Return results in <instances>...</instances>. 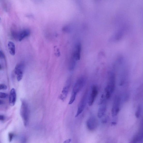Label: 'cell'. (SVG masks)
Listing matches in <instances>:
<instances>
[{
    "label": "cell",
    "instance_id": "25",
    "mask_svg": "<svg viewBox=\"0 0 143 143\" xmlns=\"http://www.w3.org/2000/svg\"><path fill=\"white\" fill-rule=\"evenodd\" d=\"M2 68L1 66L0 65V69H1Z\"/></svg>",
    "mask_w": 143,
    "mask_h": 143
},
{
    "label": "cell",
    "instance_id": "15",
    "mask_svg": "<svg viewBox=\"0 0 143 143\" xmlns=\"http://www.w3.org/2000/svg\"><path fill=\"white\" fill-rule=\"evenodd\" d=\"M8 45L10 53L12 55H14L15 54V47L14 44L12 41H9Z\"/></svg>",
    "mask_w": 143,
    "mask_h": 143
},
{
    "label": "cell",
    "instance_id": "24",
    "mask_svg": "<svg viewBox=\"0 0 143 143\" xmlns=\"http://www.w3.org/2000/svg\"><path fill=\"white\" fill-rule=\"evenodd\" d=\"M112 124L114 125H116V123L115 122H113L112 123Z\"/></svg>",
    "mask_w": 143,
    "mask_h": 143
},
{
    "label": "cell",
    "instance_id": "13",
    "mask_svg": "<svg viewBox=\"0 0 143 143\" xmlns=\"http://www.w3.org/2000/svg\"><path fill=\"white\" fill-rule=\"evenodd\" d=\"M30 34V31L29 29L23 30L19 33L18 40L19 41H22L24 38L28 37Z\"/></svg>",
    "mask_w": 143,
    "mask_h": 143
},
{
    "label": "cell",
    "instance_id": "5",
    "mask_svg": "<svg viewBox=\"0 0 143 143\" xmlns=\"http://www.w3.org/2000/svg\"><path fill=\"white\" fill-rule=\"evenodd\" d=\"M121 99L118 96L115 97L114 100L111 113L113 117H116L119 112L120 110Z\"/></svg>",
    "mask_w": 143,
    "mask_h": 143
},
{
    "label": "cell",
    "instance_id": "16",
    "mask_svg": "<svg viewBox=\"0 0 143 143\" xmlns=\"http://www.w3.org/2000/svg\"><path fill=\"white\" fill-rule=\"evenodd\" d=\"M141 111V107L140 105L138 106L135 113V116L137 118L140 117Z\"/></svg>",
    "mask_w": 143,
    "mask_h": 143
},
{
    "label": "cell",
    "instance_id": "3",
    "mask_svg": "<svg viewBox=\"0 0 143 143\" xmlns=\"http://www.w3.org/2000/svg\"><path fill=\"white\" fill-rule=\"evenodd\" d=\"M88 90H86L82 97L78 106L77 112L76 115V117H77L81 114L84 110L88 100Z\"/></svg>",
    "mask_w": 143,
    "mask_h": 143
},
{
    "label": "cell",
    "instance_id": "1",
    "mask_svg": "<svg viewBox=\"0 0 143 143\" xmlns=\"http://www.w3.org/2000/svg\"><path fill=\"white\" fill-rule=\"evenodd\" d=\"M86 82V79L83 77L80 78L77 81L73 87L69 104H71L74 103L77 95L84 87Z\"/></svg>",
    "mask_w": 143,
    "mask_h": 143
},
{
    "label": "cell",
    "instance_id": "17",
    "mask_svg": "<svg viewBox=\"0 0 143 143\" xmlns=\"http://www.w3.org/2000/svg\"><path fill=\"white\" fill-rule=\"evenodd\" d=\"M7 94L4 93L0 92V98L5 99L8 97Z\"/></svg>",
    "mask_w": 143,
    "mask_h": 143
},
{
    "label": "cell",
    "instance_id": "22",
    "mask_svg": "<svg viewBox=\"0 0 143 143\" xmlns=\"http://www.w3.org/2000/svg\"><path fill=\"white\" fill-rule=\"evenodd\" d=\"M71 141V139H69L65 141L64 142V143H70Z\"/></svg>",
    "mask_w": 143,
    "mask_h": 143
},
{
    "label": "cell",
    "instance_id": "6",
    "mask_svg": "<svg viewBox=\"0 0 143 143\" xmlns=\"http://www.w3.org/2000/svg\"><path fill=\"white\" fill-rule=\"evenodd\" d=\"M98 91L97 87L95 85L92 86L91 91L88 97V103L89 106H92L95 101L98 94Z\"/></svg>",
    "mask_w": 143,
    "mask_h": 143
},
{
    "label": "cell",
    "instance_id": "26",
    "mask_svg": "<svg viewBox=\"0 0 143 143\" xmlns=\"http://www.w3.org/2000/svg\"><path fill=\"white\" fill-rule=\"evenodd\" d=\"M0 20H1V18H0Z\"/></svg>",
    "mask_w": 143,
    "mask_h": 143
},
{
    "label": "cell",
    "instance_id": "4",
    "mask_svg": "<svg viewBox=\"0 0 143 143\" xmlns=\"http://www.w3.org/2000/svg\"><path fill=\"white\" fill-rule=\"evenodd\" d=\"M108 83L106 89L109 90L112 94L114 91L116 86V77L113 72L109 73Z\"/></svg>",
    "mask_w": 143,
    "mask_h": 143
},
{
    "label": "cell",
    "instance_id": "11",
    "mask_svg": "<svg viewBox=\"0 0 143 143\" xmlns=\"http://www.w3.org/2000/svg\"><path fill=\"white\" fill-rule=\"evenodd\" d=\"M16 94L15 89L12 88L10 90L9 95V103L10 106H14L16 101Z\"/></svg>",
    "mask_w": 143,
    "mask_h": 143
},
{
    "label": "cell",
    "instance_id": "20",
    "mask_svg": "<svg viewBox=\"0 0 143 143\" xmlns=\"http://www.w3.org/2000/svg\"><path fill=\"white\" fill-rule=\"evenodd\" d=\"M5 56L4 54L1 51H0V58H4Z\"/></svg>",
    "mask_w": 143,
    "mask_h": 143
},
{
    "label": "cell",
    "instance_id": "12",
    "mask_svg": "<svg viewBox=\"0 0 143 143\" xmlns=\"http://www.w3.org/2000/svg\"><path fill=\"white\" fill-rule=\"evenodd\" d=\"M24 65L22 63L17 64L15 69V72L17 76H23Z\"/></svg>",
    "mask_w": 143,
    "mask_h": 143
},
{
    "label": "cell",
    "instance_id": "19",
    "mask_svg": "<svg viewBox=\"0 0 143 143\" xmlns=\"http://www.w3.org/2000/svg\"><path fill=\"white\" fill-rule=\"evenodd\" d=\"M14 137V134L12 133H10L9 134V139L10 142L12 141Z\"/></svg>",
    "mask_w": 143,
    "mask_h": 143
},
{
    "label": "cell",
    "instance_id": "18",
    "mask_svg": "<svg viewBox=\"0 0 143 143\" xmlns=\"http://www.w3.org/2000/svg\"><path fill=\"white\" fill-rule=\"evenodd\" d=\"M7 88V86L5 85L0 84V90H6Z\"/></svg>",
    "mask_w": 143,
    "mask_h": 143
},
{
    "label": "cell",
    "instance_id": "7",
    "mask_svg": "<svg viewBox=\"0 0 143 143\" xmlns=\"http://www.w3.org/2000/svg\"><path fill=\"white\" fill-rule=\"evenodd\" d=\"M71 79H69L66 82L62 90L61 94L60 96V99L62 101H64L67 97L71 85Z\"/></svg>",
    "mask_w": 143,
    "mask_h": 143
},
{
    "label": "cell",
    "instance_id": "8",
    "mask_svg": "<svg viewBox=\"0 0 143 143\" xmlns=\"http://www.w3.org/2000/svg\"><path fill=\"white\" fill-rule=\"evenodd\" d=\"M87 128L91 131H93L96 130L98 126V123L96 118L94 117H90L87 121Z\"/></svg>",
    "mask_w": 143,
    "mask_h": 143
},
{
    "label": "cell",
    "instance_id": "9",
    "mask_svg": "<svg viewBox=\"0 0 143 143\" xmlns=\"http://www.w3.org/2000/svg\"><path fill=\"white\" fill-rule=\"evenodd\" d=\"M100 107L97 112V116L98 118H100L102 117L105 114L107 109V104L106 100L100 104Z\"/></svg>",
    "mask_w": 143,
    "mask_h": 143
},
{
    "label": "cell",
    "instance_id": "2",
    "mask_svg": "<svg viewBox=\"0 0 143 143\" xmlns=\"http://www.w3.org/2000/svg\"><path fill=\"white\" fill-rule=\"evenodd\" d=\"M24 126L26 127L28 124L29 118V110L28 105L25 101L22 102L20 111Z\"/></svg>",
    "mask_w": 143,
    "mask_h": 143
},
{
    "label": "cell",
    "instance_id": "23",
    "mask_svg": "<svg viewBox=\"0 0 143 143\" xmlns=\"http://www.w3.org/2000/svg\"><path fill=\"white\" fill-rule=\"evenodd\" d=\"M3 103V102L2 101L0 100V105L2 104Z\"/></svg>",
    "mask_w": 143,
    "mask_h": 143
},
{
    "label": "cell",
    "instance_id": "10",
    "mask_svg": "<svg viewBox=\"0 0 143 143\" xmlns=\"http://www.w3.org/2000/svg\"><path fill=\"white\" fill-rule=\"evenodd\" d=\"M81 44L80 43L77 45L75 50L71 58L74 59L76 61L80 60L81 57Z\"/></svg>",
    "mask_w": 143,
    "mask_h": 143
},
{
    "label": "cell",
    "instance_id": "14",
    "mask_svg": "<svg viewBox=\"0 0 143 143\" xmlns=\"http://www.w3.org/2000/svg\"><path fill=\"white\" fill-rule=\"evenodd\" d=\"M142 134L140 132L135 136L130 143H142Z\"/></svg>",
    "mask_w": 143,
    "mask_h": 143
},
{
    "label": "cell",
    "instance_id": "21",
    "mask_svg": "<svg viewBox=\"0 0 143 143\" xmlns=\"http://www.w3.org/2000/svg\"><path fill=\"white\" fill-rule=\"evenodd\" d=\"M5 119L4 116L3 115H0V121H4Z\"/></svg>",
    "mask_w": 143,
    "mask_h": 143
}]
</instances>
